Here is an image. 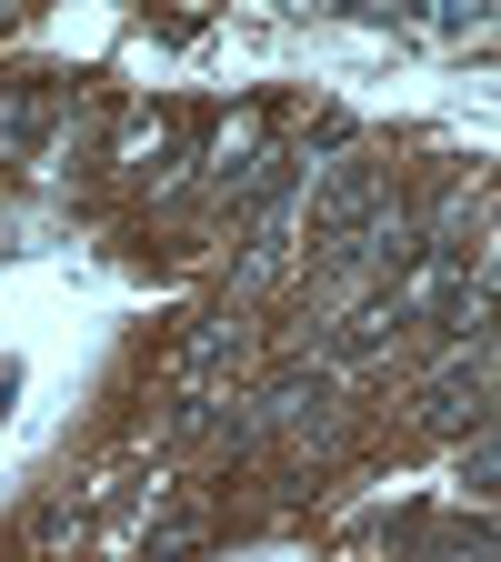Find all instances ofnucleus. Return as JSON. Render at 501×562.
Returning a JSON list of instances; mask_svg holds the SVG:
<instances>
[{
	"instance_id": "2",
	"label": "nucleus",
	"mask_w": 501,
	"mask_h": 562,
	"mask_svg": "<svg viewBox=\"0 0 501 562\" xmlns=\"http://www.w3.org/2000/svg\"><path fill=\"white\" fill-rule=\"evenodd\" d=\"M50 121H70L60 91H11V101H0V161H41Z\"/></svg>"
},
{
	"instance_id": "3",
	"label": "nucleus",
	"mask_w": 501,
	"mask_h": 562,
	"mask_svg": "<svg viewBox=\"0 0 501 562\" xmlns=\"http://www.w3.org/2000/svg\"><path fill=\"white\" fill-rule=\"evenodd\" d=\"M411 562H491V532H481V522H471V532H421Z\"/></svg>"
},
{
	"instance_id": "4",
	"label": "nucleus",
	"mask_w": 501,
	"mask_h": 562,
	"mask_svg": "<svg viewBox=\"0 0 501 562\" xmlns=\"http://www.w3.org/2000/svg\"><path fill=\"white\" fill-rule=\"evenodd\" d=\"M151 151H171V121H161V111L121 131V161H130V171H151Z\"/></svg>"
},
{
	"instance_id": "1",
	"label": "nucleus",
	"mask_w": 501,
	"mask_h": 562,
	"mask_svg": "<svg viewBox=\"0 0 501 562\" xmlns=\"http://www.w3.org/2000/svg\"><path fill=\"white\" fill-rule=\"evenodd\" d=\"M372 211H391V181H382V161H341V171H331V191H321V211H311V232L341 251L351 232L372 222Z\"/></svg>"
},
{
	"instance_id": "5",
	"label": "nucleus",
	"mask_w": 501,
	"mask_h": 562,
	"mask_svg": "<svg viewBox=\"0 0 501 562\" xmlns=\"http://www.w3.org/2000/svg\"><path fill=\"white\" fill-rule=\"evenodd\" d=\"M491 472H501V442H491V422H481V432H471V462H462V482H471V492H491Z\"/></svg>"
}]
</instances>
